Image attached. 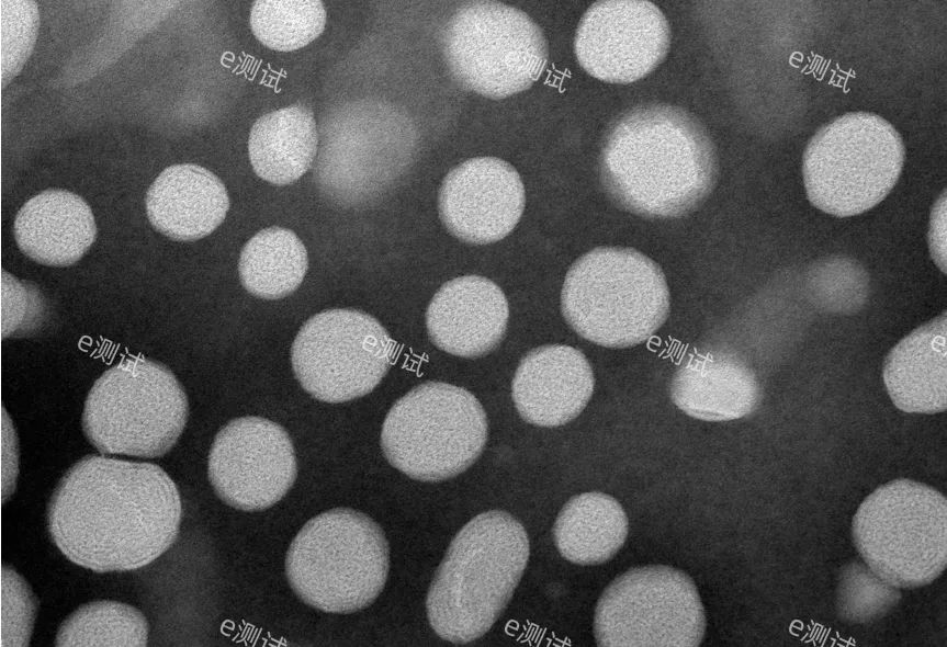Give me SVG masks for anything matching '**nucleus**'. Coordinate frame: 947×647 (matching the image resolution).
Segmentation results:
<instances>
[{
    "label": "nucleus",
    "instance_id": "nucleus-11",
    "mask_svg": "<svg viewBox=\"0 0 947 647\" xmlns=\"http://www.w3.org/2000/svg\"><path fill=\"white\" fill-rule=\"evenodd\" d=\"M706 615L691 578L669 566L632 568L601 594L594 632L602 647H696Z\"/></svg>",
    "mask_w": 947,
    "mask_h": 647
},
{
    "label": "nucleus",
    "instance_id": "nucleus-29",
    "mask_svg": "<svg viewBox=\"0 0 947 647\" xmlns=\"http://www.w3.org/2000/svg\"><path fill=\"white\" fill-rule=\"evenodd\" d=\"M946 192L937 200L929 220L928 245L932 258L943 273H946Z\"/></svg>",
    "mask_w": 947,
    "mask_h": 647
},
{
    "label": "nucleus",
    "instance_id": "nucleus-9",
    "mask_svg": "<svg viewBox=\"0 0 947 647\" xmlns=\"http://www.w3.org/2000/svg\"><path fill=\"white\" fill-rule=\"evenodd\" d=\"M487 440L486 413L465 388L424 383L390 409L381 432L387 461L421 481H439L469 468Z\"/></svg>",
    "mask_w": 947,
    "mask_h": 647
},
{
    "label": "nucleus",
    "instance_id": "nucleus-3",
    "mask_svg": "<svg viewBox=\"0 0 947 647\" xmlns=\"http://www.w3.org/2000/svg\"><path fill=\"white\" fill-rule=\"evenodd\" d=\"M529 558L522 524L500 510L483 512L454 536L430 583V626L444 640L483 636L509 603Z\"/></svg>",
    "mask_w": 947,
    "mask_h": 647
},
{
    "label": "nucleus",
    "instance_id": "nucleus-26",
    "mask_svg": "<svg viewBox=\"0 0 947 647\" xmlns=\"http://www.w3.org/2000/svg\"><path fill=\"white\" fill-rule=\"evenodd\" d=\"M326 11L319 0H259L250 12V27L267 47L296 50L324 31Z\"/></svg>",
    "mask_w": 947,
    "mask_h": 647
},
{
    "label": "nucleus",
    "instance_id": "nucleus-7",
    "mask_svg": "<svg viewBox=\"0 0 947 647\" xmlns=\"http://www.w3.org/2000/svg\"><path fill=\"white\" fill-rule=\"evenodd\" d=\"M853 538L869 569L893 588L936 579L947 561V501L938 490L900 478L871 492L853 518Z\"/></svg>",
    "mask_w": 947,
    "mask_h": 647
},
{
    "label": "nucleus",
    "instance_id": "nucleus-28",
    "mask_svg": "<svg viewBox=\"0 0 947 647\" xmlns=\"http://www.w3.org/2000/svg\"><path fill=\"white\" fill-rule=\"evenodd\" d=\"M36 614L34 594L12 568L2 567L1 646H26Z\"/></svg>",
    "mask_w": 947,
    "mask_h": 647
},
{
    "label": "nucleus",
    "instance_id": "nucleus-12",
    "mask_svg": "<svg viewBox=\"0 0 947 647\" xmlns=\"http://www.w3.org/2000/svg\"><path fill=\"white\" fill-rule=\"evenodd\" d=\"M395 343L372 316L328 309L309 318L291 350L302 387L326 402L348 401L372 391L386 374Z\"/></svg>",
    "mask_w": 947,
    "mask_h": 647
},
{
    "label": "nucleus",
    "instance_id": "nucleus-14",
    "mask_svg": "<svg viewBox=\"0 0 947 647\" xmlns=\"http://www.w3.org/2000/svg\"><path fill=\"white\" fill-rule=\"evenodd\" d=\"M669 43L668 22L654 3L609 0L595 2L585 12L574 49L579 65L594 78L630 83L664 60Z\"/></svg>",
    "mask_w": 947,
    "mask_h": 647
},
{
    "label": "nucleus",
    "instance_id": "nucleus-5",
    "mask_svg": "<svg viewBox=\"0 0 947 647\" xmlns=\"http://www.w3.org/2000/svg\"><path fill=\"white\" fill-rule=\"evenodd\" d=\"M388 566L382 529L349 508L331 509L307 521L285 558L286 577L297 597L328 613H351L370 605L384 588Z\"/></svg>",
    "mask_w": 947,
    "mask_h": 647
},
{
    "label": "nucleus",
    "instance_id": "nucleus-20",
    "mask_svg": "<svg viewBox=\"0 0 947 647\" xmlns=\"http://www.w3.org/2000/svg\"><path fill=\"white\" fill-rule=\"evenodd\" d=\"M14 236L34 261L55 266L77 262L91 247L97 226L90 206L65 190H46L18 212Z\"/></svg>",
    "mask_w": 947,
    "mask_h": 647
},
{
    "label": "nucleus",
    "instance_id": "nucleus-27",
    "mask_svg": "<svg viewBox=\"0 0 947 647\" xmlns=\"http://www.w3.org/2000/svg\"><path fill=\"white\" fill-rule=\"evenodd\" d=\"M1 2L2 82L10 80L23 66L33 48L38 29V13L33 1Z\"/></svg>",
    "mask_w": 947,
    "mask_h": 647
},
{
    "label": "nucleus",
    "instance_id": "nucleus-10",
    "mask_svg": "<svg viewBox=\"0 0 947 647\" xmlns=\"http://www.w3.org/2000/svg\"><path fill=\"white\" fill-rule=\"evenodd\" d=\"M443 50L459 82L493 99L531 87L548 61L540 27L521 10L496 1L459 9L447 25Z\"/></svg>",
    "mask_w": 947,
    "mask_h": 647
},
{
    "label": "nucleus",
    "instance_id": "nucleus-18",
    "mask_svg": "<svg viewBox=\"0 0 947 647\" xmlns=\"http://www.w3.org/2000/svg\"><path fill=\"white\" fill-rule=\"evenodd\" d=\"M670 397L690 417L729 421L756 409L760 386L755 373L740 359L722 352L696 351L675 372Z\"/></svg>",
    "mask_w": 947,
    "mask_h": 647
},
{
    "label": "nucleus",
    "instance_id": "nucleus-1",
    "mask_svg": "<svg viewBox=\"0 0 947 647\" xmlns=\"http://www.w3.org/2000/svg\"><path fill=\"white\" fill-rule=\"evenodd\" d=\"M182 504L160 466L87 455L56 486L47 507L53 543L95 572L136 570L174 543Z\"/></svg>",
    "mask_w": 947,
    "mask_h": 647
},
{
    "label": "nucleus",
    "instance_id": "nucleus-4",
    "mask_svg": "<svg viewBox=\"0 0 947 647\" xmlns=\"http://www.w3.org/2000/svg\"><path fill=\"white\" fill-rule=\"evenodd\" d=\"M567 324L607 348L649 340L665 322L669 291L662 269L631 248H596L568 270L561 293Z\"/></svg>",
    "mask_w": 947,
    "mask_h": 647
},
{
    "label": "nucleus",
    "instance_id": "nucleus-21",
    "mask_svg": "<svg viewBox=\"0 0 947 647\" xmlns=\"http://www.w3.org/2000/svg\"><path fill=\"white\" fill-rule=\"evenodd\" d=\"M883 382L893 404L903 411H945L946 311L912 331L890 351L883 365Z\"/></svg>",
    "mask_w": 947,
    "mask_h": 647
},
{
    "label": "nucleus",
    "instance_id": "nucleus-24",
    "mask_svg": "<svg viewBox=\"0 0 947 647\" xmlns=\"http://www.w3.org/2000/svg\"><path fill=\"white\" fill-rule=\"evenodd\" d=\"M308 265L307 251L290 229L270 227L256 234L241 250V284L255 296L277 299L294 292Z\"/></svg>",
    "mask_w": 947,
    "mask_h": 647
},
{
    "label": "nucleus",
    "instance_id": "nucleus-6",
    "mask_svg": "<svg viewBox=\"0 0 947 647\" xmlns=\"http://www.w3.org/2000/svg\"><path fill=\"white\" fill-rule=\"evenodd\" d=\"M189 416L185 391L165 365L132 356L105 371L91 387L82 429L101 454L142 458L168 453Z\"/></svg>",
    "mask_w": 947,
    "mask_h": 647
},
{
    "label": "nucleus",
    "instance_id": "nucleus-25",
    "mask_svg": "<svg viewBox=\"0 0 947 647\" xmlns=\"http://www.w3.org/2000/svg\"><path fill=\"white\" fill-rule=\"evenodd\" d=\"M149 626L136 608L110 600L74 611L59 626L57 647H145Z\"/></svg>",
    "mask_w": 947,
    "mask_h": 647
},
{
    "label": "nucleus",
    "instance_id": "nucleus-15",
    "mask_svg": "<svg viewBox=\"0 0 947 647\" xmlns=\"http://www.w3.org/2000/svg\"><path fill=\"white\" fill-rule=\"evenodd\" d=\"M438 206L442 223L459 239L495 242L519 222L525 188L508 162L494 157L472 158L448 173Z\"/></svg>",
    "mask_w": 947,
    "mask_h": 647
},
{
    "label": "nucleus",
    "instance_id": "nucleus-17",
    "mask_svg": "<svg viewBox=\"0 0 947 647\" xmlns=\"http://www.w3.org/2000/svg\"><path fill=\"white\" fill-rule=\"evenodd\" d=\"M508 317V302L497 284L480 275H465L439 288L428 306L426 325L438 348L474 357L499 343Z\"/></svg>",
    "mask_w": 947,
    "mask_h": 647
},
{
    "label": "nucleus",
    "instance_id": "nucleus-2",
    "mask_svg": "<svg viewBox=\"0 0 947 647\" xmlns=\"http://www.w3.org/2000/svg\"><path fill=\"white\" fill-rule=\"evenodd\" d=\"M601 178L624 209L651 217H678L710 193L717 159L706 129L674 105L650 104L623 115L606 138Z\"/></svg>",
    "mask_w": 947,
    "mask_h": 647
},
{
    "label": "nucleus",
    "instance_id": "nucleus-22",
    "mask_svg": "<svg viewBox=\"0 0 947 647\" xmlns=\"http://www.w3.org/2000/svg\"><path fill=\"white\" fill-rule=\"evenodd\" d=\"M317 145L312 111L296 104L257 120L249 134L248 152L258 177L275 185H285L311 168Z\"/></svg>",
    "mask_w": 947,
    "mask_h": 647
},
{
    "label": "nucleus",
    "instance_id": "nucleus-23",
    "mask_svg": "<svg viewBox=\"0 0 947 647\" xmlns=\"http://www.w3.org/2000/svg\"><path fill=\"white\" fill-rule=\"evenodd\" d=\"M628 530L622 506L609 495L590 491L564 504L553 526V538L567 560L596 565L607 561L622 547Z\"/></svg>",
    "mask_w": 947,
    "mask_h": 647
},
{
    "label": "nucleus",
    "instance_id": "nucleus-19",
    "mask_svg": "<svg viewBox=\"0 0 947 647\" xmlns=\"http://www.w3.org/2000/svg\"><path fill=\"white\" fill-rule=\"evenodd\" d=\"M229 198L223 182L207 169L182 163L165 169L146 195L151 225L180 241L201 239L225 219Z\"/></svg>",
    "mask_w": 947,
    "mask_h": 647
},
{
    "label": "nucleus",
    "instance_id": "nucleus-13",
    "mask_svg": "<svg viewBox=\"0 0 947 647\" xmlns=\"http://www.w3.org/2000/svg\"><path fill=\"white\" fill-rule=\"evenodd\" d=\"M207 473L216 495L233 508L259 511L277 503L296 479L292 441L261 417L229 421L210 450Z\"/></svg>",
    "mask_w": 947,
    "mask_h": 647
},
{
    "label": "nucleus",
    "instance_id": "nucleus-8",
    "mask_svg": "<svg viewBox=\"0 0 947 647\" xmlns=\"http://www.w3.org/2000/svg\"><path fill=\"white\" fill-rule=\"evenodd\" d=\"M904 157L901 136L887 120L868 112L844 114L823 126L804 150L807 196L834 216L861 214L889 194Z\"/></svg>",
    "mask_w": 947,
    "mask_h": 647
},
{
    "label": "nucleus",
    "instance_id": "nucleus-16",
    "mask_svg": "<svg viewBox=\"0 0 947 647\" xmlns=\"http://www.w3.org/2000/svg\"><path fill=\"white\" fill-rule=\"evenodd\" d=\"M595 378L586 356L565 344L529 352L518 365L511 395L519 415L540 427H557L575 419L594 391Z\"/></svg>",
    "mask_w": 947,
    "mask_h": 647
}]
</instances>
